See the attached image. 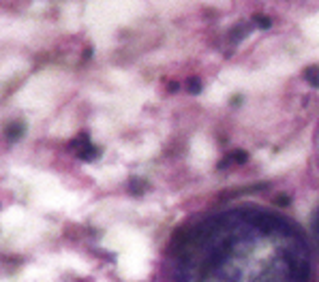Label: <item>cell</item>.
<instances>
[{
  "instance_id": "obj_1",
  "label": "cell",
  "mask_w": 319,
  "mask_h": 282,
  "mask_svg": "<svg viewBox=\"0 0 319 282\" xmlns=\"http://www.w3.org/2000/svg\"><path fill=\"white\" fill-rule=\"evenodd\" d=\"M69 150H73L77 154L79 161H86V163H90V161H96L99 158V148H95L93 143L88 141V133H82L77 139H73L71 143H69Z\"/></svg>"
},
{
  "instance_id": "obj_2",
  "label": "cell",
  "mask_w": 319,
  "mask_h": 282,
  "mask_svg": "<svg viewBox=\"0 0 319 282\" xmlns=\"http://www.w3.org/2000/svg\"><path fill=\"white\" fill-rule=\"evenodd\" d=\"M24 131H26V124L24 122H11V124L7 126V141L9 143H15L17 139H22L24 137Z\"/></svg>"
},
{
  "instance_id": "obj_3",
  "label": "cell",
  "mask_w": 319,
  "mask_h": 282,
  "mask_svg": "<svg viewBox=\"0 0 319 282\" xmlns=\"http://www.w3.org/2000/svg\"><path fill=\"white\" fill-rule=\"evenodd\" d=\"M128 191L133 195H144L148 191V184H146L142 177H131V182H128Z\"/></svg>"
},
{
  "instance_id": "obj_4",
  "label": "cell",
  "mask_w": 319,
  "mask_h": 282,
  "mask_svg": "<svg viewBox=\"0 0 319 282\" xmlns=\"http://www.w3.org/2000/svg\"><path fill=\"white\" fill-rule=\"evenodd\" d=\"M304 77L313 88H319V64H311L309 69L304 71Z\"/></svg>"
},
{
  "instance_id": "obj_5",
  "label": "cell",
  "mask_w": 319,
  "mask_h": 282,
  "mask_svg": "<svg viewBox=\"0 0 319 282\" xmlns=\"http://www.w3.org/2000/svg\"><path fill=\"white\" fill-rule=\"evenodd\" d=\"M227 161H229V163H240V165H244V163L249 161V154H247L244 150H234V152H229Z\"/></svg>"
},
{
  "instance_id": "obj_6",
  "label": "cell",
  "mask_w": 319,
  "mask_h": 282,
  "mask_svg": "<svg viewBox=\"0 0 319 282\" xmlns=\"http://www.w3.org/2000/svg\"><path fill=\"white\" fill-rule=\"evenodd\" d=\"M187 90H189V94H199V92H201V82H199V77H189Z\"/></svg>"
},
{
  "instance_id": "obj_7",
  "label": "cell",
  "mask_w": 319,
  "mask_h": 282,
  "mask_svg": "<svg viewBox=\"0 0 319 282\" xmlns=\"http://www.w3.org/2000/svg\"><path fill=\"white\" fill-rule=\"evenodd\" d=\"M255 24L259 28H270L272 26V20H270L268 15H255Z\"/></svg>"
},
{
  "instance_id": "obj_8",
  "label": "cell",
  "mask_w": 319,
  "mask_h": 282,
  "mask_svg": "<svg viewBox=\"0 0 319 282\" xmlns=\"http://www.w3.org/2000/svg\"><path fill=\"white\" fill-rule=\"evenodd\" d=\"M247 32H249V28H236L234 32H231V41L238 43L240 39H244V36H247Z\"/></svg>"
},
{
  "instance_id": "obj_9",
  "label": "cell",
  "mask_w": 319,
  "mask_h": 282,
  "mask_svg": "<svg viewBox=\"0 0 319 282\" xmlns=\"http://www.w3.org/2000/svg\"><path fill=\"white\" fill-rule=\"evenodd\" d=\"M274 203H277V205H281V207H287V205L291 203V199L287 197V195H283V193H281V195H277V197H274Z\"/></svg>"
},
{
  "instance_id": "obj_10",
  "label": "cell",
  "mask_w": 319,
  "mask_h": 282,
  "mask_svg": "<svg viewBox=\"0 0 319 282\" xmlns=\"http://www.w3.org/2000/svg\"><path fill=\"white\" fill-rule=\"evenodd\" d=\"M313 231H315V237L319 240V212L315 214V218H313Z\"/></svg>"
},
{
  "instance_id": "obj_11",
  "label": "cell",
  "mask_w": 319,
  "mask_h": 282,
  "mask_svg": "<svg viewBox=\"0 0 319 282\" xmlns=\"http://www.w3.org/2000/svg\"><path fill=\"white\" fill-rule=\"evenodd\" d=\"M167 88H169V92H176V90H178V84H176V82H171V84L167 85Z\"/></svg>"
},
{
  "instance_id": "obj_12",
  "label": "cell",
  "mask_w": 319,
  "mask_h": 282,
  "mask_svg": "<svg viewBox=\"0 0 319 282\" xmlns=\"http://www.w3.org/2000/svg\"><path fill=\"white\" fill-rule=\"evenodd\" d=\"M238 103H242V99L240 96H234V99H231V105H238Z\"/></svg>"
}]
</instances>
